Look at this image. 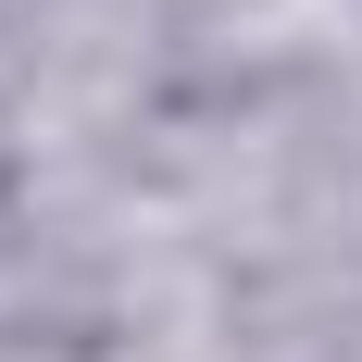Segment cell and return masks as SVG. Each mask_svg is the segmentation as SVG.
<instances>
[]
</instances>
